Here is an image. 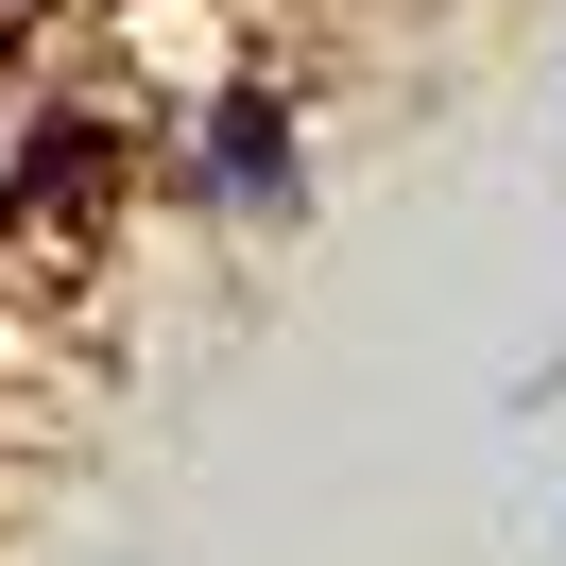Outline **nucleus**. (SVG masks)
Masks as SVG:
<instances>
[{
  "instance_id": "nucleus-2",
  "label": "nucleus",
  "mask_w": 566,
  "mask_h": 566,
  "mask_svg": "<svg viewBox=\"0 0 566 566\" xmlns=\"http://www.w3.org/2000/svg\"><path fill=\"white\" fill-rule=\"evenodd\" d=\"M104 172H120V155H104V120H52V138H35V172H0V223H86V207H104Z\"/></svg>"
},
{
  "instance_id": "nucleus-1",
  "label": "nucleus",
  "mask_w": 566,
  "mask_h": 566,
  "mask_svg": "<svg viewBox=\"0 0 566 566\" xmlns=\"http://www.w3.org/2000/svg\"><path fill=\"white\" fill-rule=\"evenodd\" d=\"M189 189H207V207H275L292 189V104H223L207 155H189Z\"/></svg>"
}]
</instances>
